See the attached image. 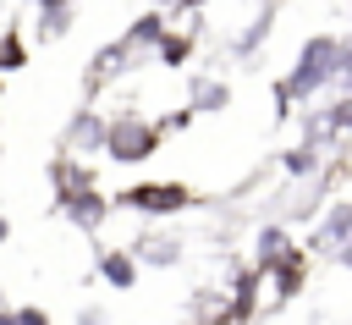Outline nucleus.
<instances>
[{
	"instance_id": "obj_1",
	"label": "nucleus",
	"mask_w": 352,
	"mask_h": 325,
	"mask_svg": "<svg viewBox=\"0 0 352 325\" xmlns=\"http://www.w3.org/2000/svg\"><path fill=\"white\" fill-rule=\"evenodd\" d=\"M336 72H341V39H336V33H308L302 50H297V61H292V72L275 83V116L286 121L292 105L336 88Z\"/></svg>"
},
{
	"instance_id": "obj_2",
	"label": "nucleus",
	"mask_w": 352,
	"mask_h": 325,
	"mask_svg": "<svg viewBox=\"0 0 352 325\" xmlns=\"http://www.w3.org/2000/svg\"><path fill=\"white\" fill-rule=\"evenodd\" d=\"M160 138H165V127H154V121H143V116H116L110 132H104V154H110L116 165H143V160H154Z\"/></svg>"
},
{
	"instance_id": "obj_3",
	"label": "nucleus",
	"mask_w": 352,
	"mask_h": 325,
	"mask_svg": "<svg viewBox=\"0 0 352 325\" xmlns=\"http://www.w3.org/2000/svg\"><path fill=\"white\" fill-rule=\"evenodd\" d=\"M352 248V198H336L319 220H314V231H308V253H319V259H341Z\"/></svg>"
},
{
	"instance_id": "obj_4",
	"label": "nucleus",
	"mask_w": 352,
	"mask_h": 325,
	"mask_svg": "<svg viewBox=\"0 0 352 325\" xmlns=\"http://www.w3.org/2000/svg\"><path fill=\"white\" fill-rule=\"evenodd\" d=\"M116 204H126V209H138V215H176V209L192 204V187H187V182H138V187H126Z\"/></svg>"
},
{
	"instance_id": "obj_5",
	"label": "nucleus",
	"mask_w": 352,
	"mask_h": 325,
	"mask_svg": "<svg viewBox=\"0 0 352 325\" xmlns=\"http://www.w3.org/2000/svg\"><path fill=\"white\" fill-rule=\"evenodd\" d=\"M302 248H297V237H292V226H280V220H270V226H258V237H253V264L264 270V275H275L280 264H292Z\"/></svg>"
},
{
	"instance_id": "obj_6",
	"label": "nucleus",
	"mask_w": 352,
	"mask_h": 325,
	"mask_svg": "<svg viewBox=\"0 0 352 325\" xmlns=\"http://www.w3.org/2000/svg\"><path fill=\"white\" fill-rule=\"evenodd\" d=\"M270 286H275V292H270V303H275V308H286L292 297H302V286H308V248H302L292 264H280V270L270 275Z\"/></svg>"
},
{
	"instance_id": "obj_7",
	"label": "nucleus",
	"mask_w": 352,
	"mask_h": 325,
	"mask_svg": "<svg viewBox=\"0 0 352 325\" xmlns=\"http://www.w3.org/2000/svg\"><path fill=\"white\" fill-rule=\"evenodd\" d=\"M60 204H66V215H72L82 231L104 226V215H110V198H104V193H94V187H82V193H66Z\"/></svg>"
},
{
	"instance_id": "obj_8",
	"label": "nucleus",
	"mask_w": 352,
	"mask_h": 325,
	"mask_svg": "<svg viewBox=\"0 0 352 325\" xmlns=\"http://www.w3.org/2000/svg\"><path fill=\"white\" fill-rule=\"evenodd\" d=\"M99 275H104L116 292H132V286H138V253H126V248H104V253H99Z\"/></svg>"
},
{
	"instance_id": "obj_9",
	"label": "nucleus",
	"mask_w": 352,
	"mask_h": 325,
	"mask_svg": "<svg viewBox=\"0 0 352 325\" xmlns=\"http://www.w3.org/2000/svg\"><path fill=\"white\" fill-rule=\"evenodd\" d=\"M280 171L292 182H314V176H324V154L308 143H292V149H280Z\"/></svg>"
},
{
	"instance_id": "obj_10",
	"label": "nucleus",
	"mask_w": 352,
	"mask_h": 325,
	"mask_svg": "<svg viewBox=\"0 0 352 325\" xmlns=\"http://www.w3.org/2000/svg\"><path fill=\"white\" fill-rule=\"evenodd\" d=\"M231 105V83L220 77H192V116H220Z\"/></svg>"
},
{
	"instance_id": "obj_11",
	"label": "nucleus",
	"mask_w": 352,
	"mask_h": 325,
	"mask_svg": "<svg viewBox=\"0 0 352 325\" xmlns=\"http://www.w3.org/2000/svg\"><path fill=\"white\" fill-rule=\"evenodd\" d=\"M138 264L170 270V264H182V242H176V237H143V242H138Z\"/></svg>"
},
{
	"instance_id": "obj_12",
	"label": "nucleus",
	"mask_w": 352,
	"mask_h": 325,
	"mask_svg": "<svg viewBox=\"0 0 352 325\" xmlns=\"http://www.w3.org/2000/svg\"><path fill=\"white\" fill-rule=\"evenodd\" d=\"M270 17H275V6H264V11L253 17V28H248V33L236 39V55H253V50H258V44L270 39Z\"/></svg>"
},
{
	"instance_id": "obj_13",
	"label": "nucleus",
	"mask_w": 352,
	"mask_h": 325,
	"mask_svg": "<svg viewBox=\"0 0 352 325\" xmlns=\"http://www.w3.org/2000/svg\"><path fill=\"white\" fill-rule=\"evenodd\" d=\"M324 121H330V132H336V138H341V132H352V94H330Z\"/></svg>"
},
{
	"instance_id": "obj_14",
	"label": "nucleus",
	"mask_w": 352,
	"mask_h": 325,
	"mask_svg": "<svg viewBox=\"0 0 352 325\" xmlns=\"http://www.w3.org/2000/svg\"><path fill=\"white\" fill-rule=\"evenodd\" d=\"M192 55V33H165V44H160V61L165 66H182Z\"/></svg>"
},
{
	"instance_id": "obj_15",
	"label": "nucleus",
	"mask_w": 352,
	"mask_h": 325,
	"mask_svg": "<svg viewBox=\"0 0 352 325\" xmlns=\"http://www.w3.org/2000/svg\"><path fill=\"white\" fill-rule=\"evenodd\" d=\"M16 325H50V314H38V308H22V314H16Z\"/></svg>"
},
{
	"instance_id": "obj_16",
	"label": "nucleus",
	"mask_w": 352,
	"mask_h": 325,
	"mask_svg": "<svg viewBox=\"0 0 352 325\" xmlns=\"http://www.w3.org/2000/svg\"><path fill=\"white\" fill-rule=\"evenodd\" d=\"M77 325H104V314H99V308H82V319H77Z\"/></svg>"
},
{
	"instance_id": "obj_17",
	"label": "nucleus",
	"mask_w": 352,
	"mask_h": 325,
	"mask_svg": "<svg viewBox=\"0 0 352 325\" xmlns=\"http://www.w3.org/2000/svg\"><path fill=\"white\" fill-rule=\"evenodd\" d=\"M336 264H341V270H352V248H346V253H341V259H336Z\"/></svg>"
},
{
	"instance_id": "obj_18",
	"label": "nucleus",
	"mask_w": 352,
	"mask_h": 325,
	"mask_svg": "<svg viewBox=\"0 0 352 325\" xmlns=\"http://www.w3.org/2000/svg\"><path fill=\"white\" fill-rule=\"evenodd\" d=\"M0 325H16V314H0Z\"/></svg>"
},
{
	"instance_id": "obj_19",
	"label": "nucleus",
	"mask_w": 352,
	"mask_h": 325,
	"mask_svg": "<svg viewBox=\"0 0 352 325\" xmlns=\"http://www.w3.org/2000/svg\"><path fill=\"white\" fill-rule=\"evenodd\" d=\"M314 325H330V319H314Z\"/></svg>"
},
{
	"instance_id": "obj_20",
	"label": "nucleus",
	"mask_w": 352,
	"mask_h": 325,
	"mask_svg": "<svg viewBox=\"0 0 352 325\" xmlns=\"http://www.w3.org/2000/svg\"><path fill=\"white\" fill-rule=\"evenodd\" d=\"M253 325H264V319H253Z\"/></svg>"
}]
</instances>
